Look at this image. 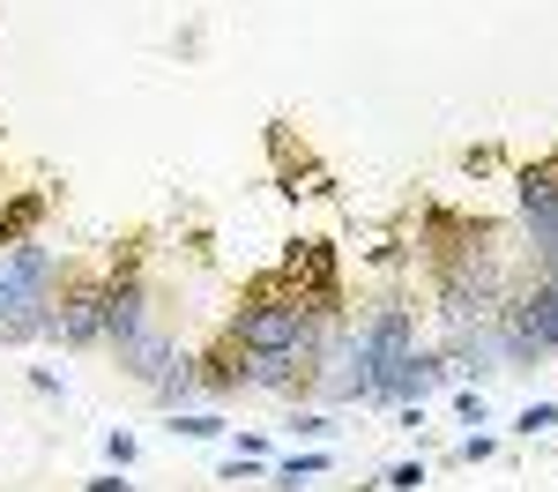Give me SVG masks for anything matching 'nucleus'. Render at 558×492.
<instances>
[{
	"label": "nucleus",
	"mask_w": 558,
	"mask_h": 492,
	"mask_svg": "<svg viewBox=\"0 0 558 492\" xmlns=\"http://www.w3.org/2000/svg\"><path fill=\"white\" fill-rule=\"evenodd\" d=\"M514 202H521L529 239H536V247H551V239H558V165H529V172L514 179Z\"/></svg>",
	"instance_id": "0eeeda50"
},
{
	"label": "nucleus",
	"mask_w": 558,
	"mask_h": 492,
	"mask_svg": "<svg viewBox=\"0 0 558 492\" xmlns=\"http://www.w3.org/2000/svg\"><path fill=\"white\" fill-rule=\"evenodd\" d=\"M105 455H112V470H128L134 463V433H105Z\"/></svg>",
	"instance_id": "aec40b11"
},
{
	"label": "nucleus",
	"mask_w": 558,
	"mask_h": 492,
	"mask_svg": "<svg viewBox=\"0 0 558 492\" xmlns=\"http://www.w3.org/2000/svg\"><path fill=\"white\" fill-rule=\"evenodd\" d=\"M320 470H328V455L305 447V455H283V463H276V485H305V478H320Z\"/></svg>",
	"instance_id": "2eb2a0df"
},
{
	"label": "nucleus",
	"mask_w": 558,
	"mask_h": 492,
	"mask_svg": "<svg viewBox=\"0 0 558 492\" xmlns=\"http://www.w3.org/2000/svg\"><path fill=\"white\" fill-rule=\"evenodd\" d=\"M544 268H551V276H558V239H551V247H544Z\"/></svg>",
	"instance_id": "5701e85b"
},
{
	"label": "nucleus",
	"mask_w": 558,
	"mask_h": 492,
	"mask_svg": "<svg viewBox=\"0 0 558 492\" xmlns=\"http://www.w3.org/2000/svg\"><path fill=\"white\" fill-rule=\"evenodd\" d=\"M551 425H558V403H529V410L514 418V433H521V441H536V433H551Z\"/></svg>",
	"instance_id": "dca6fc26"
},
{
	"label": "nucleus",
	"mask_w": 558,
	"mask_h": 492,
	"mask_svg": "<svg viewBox=\"0 0 558 492\" xmlns=\"http://www.w3.org/2000/svg\"><path fill=\"white\" fill-rule=\"evenodd\" d=\"M454 381V365H447V351H410L395 373H387V388L373 403H402V410H425L439 388Z\"/></svg>",
	"instance_id": "423d86ee"
},
{
	"label": "nucleus",
	"mask_w": 558,
	"mask_h": 492,
	"mask_svg": "<svg viewBox=\"0 0 558 492\" xmlns=\"http://www.w3.org/2000/svg\"><path fill=\"white\" fill-rule=\"evenodd\" d=\"M454 455H462V463H492V455H499V441H492V433H470Z\"/></svg>",
	"instance_id": "6ab92c4d"
},
{
	"label": "nucleus",
	"mask_w": 558,
	"mask_h": 492,
	"mask_svg": "<svg viewBox=\"0 0 558 492\" xmlns=\"http://www.w3.org/2000/svg\"><path fill=\"white\" fill-rule=\"evenodd\" d=\"M38 209H45L38 194H15V202H8V217H0V247H15V239L38 224Z\"/></svg>",
	"instance_id": "ddd939ff"
},
{
	"label": "nucleus",
	"mask_w": 558,
	"mask_h": 492,
	"mask_svg": "<svg viewBox=\"0 0 558 492\" xmlns=\"http://www.w3.org/2000/svg\"><path fill=\"white\" fill-rule=\"evenodd\" d=\"M291 433H299V441H328V433H336V418H320V410H305V418H291Z\"/></svg>",
	"instance_id": "a211bd4d"
},
{
	"label": "nucleus",
	"mask_w": 558,
	"mask_h": 492,
	"mask_svg": "<svg viewBox=\"0 0 558 492\" xmlns=\"http://www.w3.org/2000/svg\"><path fill=\"white\" fill-rule=\"evenodd\" d=\"M120 358H128V373H134V381H149V388H157V381H165V365H172L179 351L165 344V336H157V328H142V336H134V344H128Z\"/></svg>",
	"instance_id": "9d476101"
},
{
	"label": "nucleus",
	"mask_w": 558,
	"mask_h": 492,
	"mask_svg": "<svg viewBox=\"0 0 558 492\" xmlns=\"http://www.w3.org/2000/svg\"><path fill=\"white\" fill-rule=\"evenodd\" d=\"M499 336H507V365H529V358L558 351V276L521 291L507 307V321H499Z\"/></svg>",
	"instance_id": "7ed1b4c3"
},
{
	"label": "nucleus",
	"mask_w": 558,
	"mask_h": 492,
	"mask_svg": "<svg viewBox=\"0 0 558 492\" xmlns=\"http://www.w3.org/2000/svg\"><path fill=\"white\" fill-rule=\"evenodd\" d=\"M454 403H462V418H470V425H484V418H492V410H484V396H476V388H462V396H454Z\"/></svg>",
	"instance_id": "4be33fe9"
},
{
	"label": "nucleus",
	"mask_w": 558,
	"mask_h": 492,
	"mask_svg": "<svg viewBox=\"0 0 558 492\" xmlns=\"http://www.w3.org/2000/svg\"><path fill=\"white\" fill-rule=\"evenodd\" d=\"M194 388H202V373H194V358L179 351L172 365H165V381H157V396L172 403V410H186V396H194Z\"/></svg>",
	"instance_id": "9b49d317"
},
{
	"label": "nucleus",
	"mask_w": 558,
	"mask_h": 492,
	"mask_svg": "<svg viewBox=\"0 0 558 492\" xmlns=\"http://www.w3.org/2000/svg\"><path fill=\"white\" fill-rule=\"evenodd\" d=\"M142 328H149V291H142L134 276H128V284H105V344L128 351Z\"/></svg>",
	"instance_id": "6e6552de"
},
{
	"label": "nucleus",
	"mask_w": 558,
	"mask_h": 492,
	"mask_svg": "<svg viewBox=\"0 0 558 492\" xmlns=\"http://www.w3.org/2000/svg\"><path fill=\"white\" fill-rule=\"evenodd\" d=\"M45 336H60L68 351L105 344V284H75V291H60V299H52V321H45Z\"/></svg>",
	"instance_id": "39448f33"
},
{
	"label": "nucleus",
	"mask_w": 558,
	"mask_h": 492,
	"mask_svg": "<svg viewBox=\"0 0 558 492\" xmlns=\"http://www.w3.org/2000/svg\"><path fill=\"white\" fill-rule=\"evenodd\" d=\"M52 276H60L52 247H38V239L0 247V336H45V321H52Z\"/></svg>",
	"instance_id": "f257e3e1"
},
{
	"label": "nucleus",
	"mask_w": 558,
	"mask_h": 492,
	"mask_svg": "<svg viewBox=\"0 0 558 492\" xmlns=\"http://www.w3.org/2000/svg\"><path fill=\"white\" fill-rule=\"evenodd\" d=\"M380 485H387V492H417V485H425V463H395Z\"/></svg>",
	"instance_id": "f3484780"
},
{
	"label": "nucleus",
	"mask_w": 558,
	"mask_h": 492,
	"mask_svg": "<svg viewBox=\"0 0 558 492\" xmlns=\"http://www.w3.org/2000/svg\"><path fill=\"white\" fill-rule=\"evenodd\" d=\"M291 276L313 284V313H336V247H320V239L291 247Z\"/></svg>",
	"instance_id": "1a4fd4ad"
},
{
	"label": "nucleus",
	"mask_w": 558,
	"mask_h": 492,
	"mask_svg": "<svg viewBox=\"0 0 558 492\" xmlns=\"http://www.w3.org/2000/svg\"><path fill=\"white\" fill-rule=\"evenodd\" d=\"M172 433H186V441H223L231 425H223L216 410H172Z\"/></svg>",
	"instance_id": "4468645a"
},
{
	"label": "nucleus",
	"mask_w": 558,
	"mask_h": 492,
	"mask_svg": "<svg viewBox=\"0 0 558 492\" xmlns=\"http://www.w3.org/2000/svg\"><path fill=\"white\" fill-rule=\"evenodd\" d=\"M439 313H447V328H476V321H499V276L484 254H462V262H447L439 276Z\"/></svg>",
	"instance_id": "20e7f679"
},
{
	"label": "nucleus",
	"mask_w": 558,
	"mask_h": 492,
	"mask_svg": "<svg viewBox=\"0 0 558 492\" xmlns=\"http://www.w3.org/2000/svg\"><path fill=\"white\" fill-rule=\"evenodd\" d=\"M83 492H134V485H128V470H105V478H89Z\"/></svg>",
	"instance_id": "412c9836"
},
{
	"label": "nucleus",
	"mask_w": 558,
	"mask_h": 492,
	"mask_svg": "<svg viewBox=\"0 0 558 492\" xmlns=\"http://www.w3.org/2000/svg\"><path fill=\"white\" fill-rule=\"evenodd\" d=\"M299 358H246V388H291Z\"/></svg>",
	"instance_id": "f8f14e48"
},
{
	"label": "nucleus",
	"mask_w": 558,
	"mask_h": 492,
	"mask_svg": "<svg viewBox=\"0 0 558 492\" xmlns=\"http://www.w3.org/2000/svg\"><path fill=\"white\" fill-rule=\"evenodd\" d=\"M231 344H239V358H320V328H313V307L305 299H268L260 291L254 307H239V321H231Z\"/></svg>",
	"instance_id": "f03ea898"
}]
</instances>
